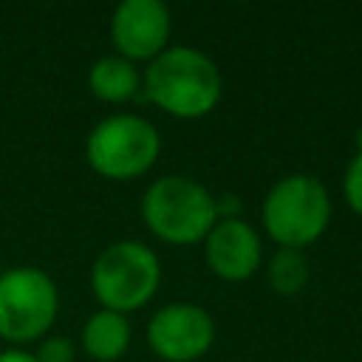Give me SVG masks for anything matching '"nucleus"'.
Returning <instances> with one entry per match:
<instances>
[{
  "label": "nucleus",
  "instance_id": "1",
  "mask_svg": "<svg viewBox=\"0 0 362 362\" xmlns=\"http://www.w3.org/2000/svg\"><path fill=\"white\" fill-rule=\"evenodd\" d=\"M144 96L175 119H204L223 93L221 68L215 59L192 45H170L141 76Z\"/></svg>",
  "mask_w": 362,
  "mask_h": 362
},
{
  "label": "nucleus",
  "instance_id": "2",
  "mask_svg": "<svg viewBox=\"0 0 362 362\" xmlns=\"http://www.w3.org/2000/svg\"><path fill=\"white\" fill-rule=\"evenodd\" d=\"M144 226L170 246H192L218 221L215 195L189 175H161L141 195Z\"/></svg>",
  "mask_w": 362,
  "mask_h": 362
},
{
  "label": "nucleus",
  "instance_id": "3",
  "mask_svg": "<svg viewBox=\"0 0 362 362\" xmlns=\"http://www.w3.org/2000/svg\"><path fill=\"white\" fill-rule=\"evenodd\" d=\"M260 221L277 249L303 252L325 235L331 221V195L317 175H283L269 187L260 206Z\"/></svg>",
  "mask_w": 362,
  "mask_h": 362
},
{
  "label": "nucleus",
  "instance_id": "4",
  "mask_svg": "<svg viewBox=\"0 0 362 362\" xmlns=\"http://www.w3.org/2000/svg\"><path fill=\"white\" fill-rule=\"evenodd\" d=\"M161 283V260L141 240H116L105 246L90 266V291L96 303L116 314L147 305Z\"/></svg>",
  "mask_w": 362,
  "mask_h": 362
},
{
  "label": "nucleus",
  "instance_id": "5",
  "mask_svg": "<svg viewBox=\"0 0 362 362\" xmlns=\"http://www.w3.org/2000/svg\"><path fill=\"white\" fill-rule=\"evenodd\" d=\"M161 153V136L153 122L136 113H113L96 122L85 139L90 170L107 181H133L144 175Z\"/></svg>",
  "mask_w": 362,
  "mask_h": 362
},
{
  "label": "nucleus",
  "instance_id": "6",
  "mask_svg": "<svg viewBox=\"0 0 362 362\" xmlns=\"http://www.w3.org/2000/svg\"><path fill=\"white\" fill-rule=\"evenodd\" d=\"M59 311V291L48 272L14 266L0 274V339L23 348L48 337Z\"/></svg>",
  "mask_w": 362,
  "mask_h": 362
},
{
  "label": "nucleus",
  "instance_id": "7",
  "mask_svg": "<svg viewBox=\"0 0 362 362\" xmlns=\"http://www.w3.org/2000/svg\"><path fill=\"white\" fill-rule=\"evenodd\" d=\"M215 342V320L198 303L161 305L147 322V345L161 362H195Z\"/></svg>",
  "mask_w": 362,
  "mask_h": 362
},
{
  "label": "nucleus",
  "instance_id": "8",
  "mask_svg": "<svg viewBox=\"0 0 362 362\" xmlns=\"http://www.w3.org/2000/svg\"><path fill=\"white\" fill-rule=\"evenodd\" d=\"M173 17L161 0H122L110 14V42L127 62H153L170 48Z\"/></svg>",
  "mask_w": 362,
  "mask_h": 362
},
{
  "label": "nucleus",
  "instance_id": "9",
  "mask_svg": "<svg viewBox=\"0 0 362 362\" xmlns=\"http://www.w3.org/2000/svg\"><path fill=\"white\" fill-rule=\"evenodd\" d=\"M201 243H204L206 269L226 283H243L260 269L263 260L260 235L249 221L238 215L218 218Z\"/></svg>",
  "mask_w": 362,
  "mask_h": 362
},
{
  "label": "nucleus",
  "instance_id": "10",
  "mask_svg": "<svg viewBox=\"0 0 362 362\" xmlns=\"http://www.w3.org/2000/svg\"><path fill=\"white\" fill-rule=\"evenodd\" d=\"M130 337H133V328L124 314L99 308L85 320L79 342L93 362H116L127 354Z\"/></svg>",
  "mask_w": 362,
  "mask_h": 362
},
{
  "label": "nucleus",
  "instance_id": "11",
  "mask_svg": "<svg viewBox=\"0 0 362 362\" xmlns=\"http://www.w3.org/2000/svg\"><path fill=\"white\" fill-rule=\"evenodd\" d=\"M139 88H141L139 68L119 54H105L88 68V90L99 102L124 105L139 93Z\"/></svg>",
  "mask_w": 362,
  "mask_h": 362
},
{
  "label": "nucleus",
  "instance_id": "12",
  "mask_svg": "<svg viewBox=\"0 0 362 362\" xmlns=\"http://www.w3.org/2000/svg\"><path fill=\"white\" fill-rule=\"evenodd\" d=\"M308 257L305 252L300 249H277L272 257H269V266H266V280H269V288L280 297H294L305 288L308 283Z\"/></svg>",
  "mask_w": 362,
  "mask_h": 362
},
{
  "label": "nucleus",
  "instance_id": "13",
  "mask_svg": "<svg viewBox=\"0 0 362 362\" xmlns=\"http://www.w3.org/2000/svg\"><path fill=\"white\" fill-rule=\"evenodd\" d=\"M34 359H37V362H74V359H76V345H74L71 337L48 334V337H42V342L37 345Z\"/></svg>",
  "mask_w": 362,
  "mask_h": 362
},
{
  "label": "nucleus",
  "instance_id": "14",
  "mask_svg": "<svg viewBox=\"0 0 362 362\" xmlns=\"http://www.w3.org/2000/svg\"><path fill=\"white\" fill-rule=\"evenodd\" d=\"M342 198L362 218V150H356V156L345 167V175H342Z\"/></svg>",
  "mask_w": 362,
  "mask_h": 362
},
{
  "label": "nucleus",
  "instance_id": "15",
  "mask_svg": "<svg viewBox=\"0 0 362 362\" xmlns=\"http://www.w3.org/2000/svg\"><path fill=\"white\" fill-rule=\"evenodd\" d=\"M0 362H37V359L25 348H6V351H0Z\"/></svg>",
  "mask_w": 362,
  "mask_h": 362
},
{
  "label": "nucleus",
  "instance_id": "16",
  "mask_svg": "<svg viewBox=\"0 0 362 362\" xmlns=\"http://www.w3.org/2000/svg\"><path fill=\"white\" fill-rule=\"evenodd\" d=\"M0 274H3V263H0Z\"/></svg>",
  "mask_w": 362,
  "mask_h": 362
}]
</instances>
